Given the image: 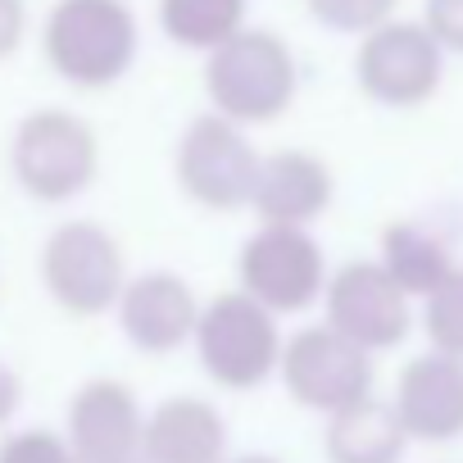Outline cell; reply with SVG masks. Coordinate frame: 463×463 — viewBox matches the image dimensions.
<instances>
[{"instance_id": "obj_8", "label": "cell", "mask_w": 463, "mask_h": 463, "mask_svg": "<svg viewBox=\"0 0 463 463\" xmlns=\"http://www.w3.org/2000/svg\"><path fill=\"white\" fill-rule=\"evenodd\" d=\"M241 291L269 314H300L327 296V260L305 227H260L237 260Z\"/></svg>"}, {"instance_id": "obj_6", "label": "cell", "mask_w": 463, "mask_h": 463, "mask_svg": "<svg viewBox=\"0 0 463 463\" xmlns=\"http://www.w3.org/2000/svg\"><path fill=\"white\" fill-rule=\"evenodd\" d=\"M354 78L368 100H377L386 109H418L440 91L445 51L427 33V24L391 19L359 42Z\"/></svg>"}, {"instance_id": "obj_1", "label": "cell", "mask_w": 463, "mask_h": 463, "mask_svg": "<svg viewBox=\"0 0 463 463\" xmlns=\"http://www.w3.org/2000/svg\"><path fill=\"white\" fill-rule=\"evenodd\" d=\"M42 46L64 82L100 91L137 64L141 33L128 0H55Z\"/></svg>"}, {"instance_id": "obj_11", "label": "cell", "mask_w": 463, "mask_h": 463, "mask_svg": "<svg viewBox=\"0 0 463 463\" xmlns=\"http://www.w3.org/2000/svg\"><path fill=\"white\" fill-rule=\"evenodd\" d=\"M69 445H73L78 463H132V458H141L146 418H141L137 395L114 377L87 382L69 404Z\"/></svg>"}, {"instance_id": "obj_14", "label": "cell", "mask_w": 463, "mask_h": 463, "mask_svg": "<svg viewBox=\"0 0 463 463\" xmlns=\"http://www.w3.org/2000/svg\"><path fill=\"white\" fill-rule=\"evenodd\" d=\"M332 204V168L309 150H273L264 155L255 213L264 227H309Z\"/></svg>"}, {"instance_id": "obj_25", "label": "cell", "mask_w": 463, "mask_h": 463, "mask_svg": "<svg viewBox=\"0 0 463 463\" xmlns=\"http://www.w3.org/2000/svg\"><path fill=\"white\" fill-rule=\"evenodd\" d=\"M227 463H278L273 454H241V458H227Z\"/></svg>"}, {"instance_id": "obj_20", "label": "cell", "mask_w": 463, "mask_h": 463, "mask_svg": "<svg viewBox=\"0 0 463 463\" xmlns=\"http://www.w3.org/2000/svg\"><path fill=\"white\" fill-rule=\"evenodd\" d=\"M422 327L431 336V350L463 359V269H454L445 278V287L436 296H427Z\"/></svg>"}, {"instance_id": "obj_17", "label": "cell", "mask_w": 463, "mask_h": 463, "mask_svg": "<svg viewBox=\"0 0 463 463\" xmlns=\"http://www.w3.org/2000/svg\"><path fill=\"white\" fill-rule=\"evenodd\" d=\"M391 282L404 291V296H436L445 287V278L458 269L449 260V246L427 232L422 222H391L382 232V260H377Z\"/></svg>"}, {"instance_id": "obj_23", "label": "cell", "mask_w": 463, "mask_h": 463, "mask_svg": "<svg viewBox=\"0 0 463 463\" xmlns=\"http://www.w3.org/2000/svg\"><path fill=\"white\" fill-rule=\"evenodd\" d=\"M28 28V5L24 0H0V60L14 55Z\"/></svg>"}, {"instance_id": "obj_19", "label": "cell", "mask_w": 463, "mask_h": 463, "mask_svg": "<svg viewBox=\"0 0 463 463\" xmlns=\"http://www.w3.org/2000/svg\"><path fill=\"white\" fill-rule=\"evenodd\" d=\"M314 24H323L327 33H341V37H368L377 33L382 24L395 19V5L400 0H305Z\"/></svg>"}, {"instance_id": "obj_15", "label": "cell", "mask_w": 463, "mask_h": 463, "mask_svg": "<svg viewBox=\"0 0 463 463\" xmlns=\"http://www.w3.org/2000/svg\"><path fill=\"white\" fill-rule=\"evenodd\" d=\"M146 463H227V422L200 395H173L146 418Z\"/></svg>"}, {"instance_id": "obj_21", "label": "cell", "mask_w": 463, "mask_h": 463, "mask_svg": "<svg viewBox=\"0 0 463 463\" xmlns=\"http://www.w3.org/2000/svg\"><path fill=\"white\" fill-rule=\"evenodd\" d=\"M0 463H78V454L64 436L33 427V431H14L0 445Z\"/></svg>"}, {"instance_id": "obj_13", "label": "cell", "mask_w": 463, "mask_h": 463, "mask_svg": "<svg viewBox=\"0 0 463 463\" xmlns=\"http://www.w3.org/2000/svg\"><path fill=\"white\" fill-rule=\"evenodd\" d=\"M118 323H123V336L141 354H173L182 341L195 336L200 305L177 273L159 269V273H141L128 282L118 300Z\"/></svg>"}, {"instance_id": "obj_26", "label": "cell", "mask_w": 463, "mask_h": 463, "mask_svg": "<svg viewBox=\"0 0 463 463\" xmlns=\"http://www.w3.org/2000/svg\"><path fill=\"white\" fill-rule=\"evenodd\" d=\"M132 463H146V458H132Z\"/></svg>"}, {"instance_id": "obj_16", "label": "cell", "mask_w": 463, "mask_h": 463, "mask_svg": "<svg viewBox=\"0 0 463 463\" xmlns=\"http://www.w3.org/2000/svg\"><path fill=\"white\" fill-rule=\"evenodd\" d=\"M327 463H400L409 449V431L386 400H364L336 413L323 431Z\"/></svg>"}, {"instance_id": "obj_12", "label": "cell", "mask_w": 463, "mask_h": 463, "mask_svg": "<svg viewBox=\"0 0 463 463\" xmlns=\"http://www.w3.org/2000/svg\"><path fill=\"white\" fill-rule=\"evenodd\" d=\"M395 413L409 440H454L463 436V359L454 354H418L404 364L395 382Z\"/></svg>"}, {"instance_id": "obj_22", "label": "cell", "mask_w": 463, "mask_h": 463, "mask_svg": "<svg viewBox=\"0 0 463 463\" xmlns=\"http://www.w3.org/2000/svg\"><path fill=\"white\" fill-rule=\"evenodd\" d=\"M422 24L440 51L463 55V0H422Z\"/></svg>"}, {"instance_id": "obj_3", "label": "cell", "mask_w": 463, "mask_h": 463, "mask_svg": "<svg viewBox=\"0 0 463 463\" xmlns=\"http://www.w3.org/2000/svg\"><path fill=\"white\" fill-rule=\"evenodd\" d=\"M278 318L246 291H222L200 309L195 354L200 368L227 391H255L282 368Z\"/></svg>"}, {"instance_id": "obj_7", "label": "cell", "mask_w": 463, "mask_h": 463, "mask_svg": "<svg viewBox=\"0 0 463 463\" xmlns=\"http://www.w3.org/2000/svg\"><path fill=\"white\" fill-rule=\"evenodd\" d=\"M282 382L287 395L314 413H345L364 400H373V359L368 350H359L350 336H341L336 327H305L287 341L282 350Z\"/></svg>"}, {"instance_id": "obj_10", "label": "cell", "mask_w": 463, "mask_h": 463, "mask_svg": "<svg viewBox=\"0 0 463 463\" xmlns=\"http://www.w3.org/2000/svg\"><path fill=\"white\" fill-rule=\"evenodd\" d=\"M327 327L350 336L359 350H391L409 336V296L382 264H345L327 282Z\"/></svg>"}, {"instance_id": "obj_24", "label": "cell", "mask_w": 463, "mask_h": 463, "mask_svg": "<svg viewBox=\"0 0 463 463\" xmlns=\"http://www.w3.org/2000/svg\"><path fill=\"white\" fill-rule=\"evenodd\" d=\"M19 400H24V386H19L14 368H5V364H0V422H10V418H14Z\"/></svg>"}, {"instance_id": "obj_18", "label": "cell", "mask_w": 463, "mask_h": 463, "mask_svg": "<svg viewBox=\"0 0 463 463\" xmlns=\"http://www.w3.org/2000/svg\"><path fill=\"white\" fill-rule=\"evenodd\" d=\"M159 28L173 46L213 55L246 33V0H159Z\"/></svg>"}, {"instance_id": "obj_9", "label": "cell", "mask_w": 463, "mask_h": 463, "mask_svg": "<svg viewBox=\"0 0 463 463\" xmlns=\"http://www.w3.org/2000/svg\"><path fill=\"white\" fill-rule=\"evenodd\" d=\"M42 278H46L51 296L78 318L105 314L128 291L123 250L96 222H64L51 232L46 255H42Z\"/></svg>"}, {"instance_id": "obj_5", "label": "cell", "mask_w": 463, "mask_h": 463, "mask_svg": "<svg viewBox=\"0 0 463 463\" xmlns=\"http://www.w3.org/2000/svg\"><path fill=\"white\" fill-rule=\"evenodd\" d=\"M14 177L28 195L60 204L91 186L100 168V146L87 118L69 109H37L14 132Z\"/></svg>"}, {"instance_id": "obj_2", "label": "cell", "mask_w": 463, "mask_h": 463, "mask_svg": "<svg viewBox=\"0 0 463 463\" xmlns=\"http://www.w3.org/2000/svg\"><path fill=\"white\" fill-rule=\"evenodd\" d=\"M300 69L291 46L269 28H246L204 60V91L213 114L232 123H273L291 109Z\"/></svg>"}, {"instance_id": "obj_4", "label": "cell", "mask_w": 463, "mask_h": 463, "mask_svg": "<svg viewBox=\"0 0 463 463\" xmlns=\"http://www.w3.org/2000/svg\"><path fill=\"white\" fill-rule=\"evenodd\" d=\"M173 168H177V186L195 204L227 213V209L255 204L264 155L246 141L241 123H232L222 114H200L186 123Z\"/></svg>"}]
</instances>
